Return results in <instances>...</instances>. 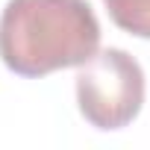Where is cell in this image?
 I'll return each instance as SVG.
<instances>
[{
    "label": "cell",
    "mask_w": 150,
    "mask_h": 150,
    "mask_svg": "<svg viewBox=\"0 0 150 150\" xmlns=\"http://www.w3.org/2000/svg\"><path fill=\"white\" fill-rule=\"evenodd\" d=\"M77 103L97 129H121L144 106V71L121 47L97 50L77 71Z\"/></svg>",
    "instance_id": "obj_2"
},
{
    "label": "cell",
    "mask_w": 150,
    "mask_h": 150,
    "mask_svg": "<svg viewBox=\"0 0 150 150\" xmlns=\"http://www.w3.org/2000/svg\"><path fill=\"white\" fill-rule=\"evenodd\" d=\"M100 50L88 0H9L0 15V59L18 77L80 68Z\"/></svg>",
    "instance_id": "obj_1"
},
{
    "label": "cell",
    "mask_w": 150,
    "mask_h": 150,
    "mask_svg": "<svg viewBox=\"0 0 150 150\" xmlns=\"http://www.w3.org/2000/svg\"><path fill=\"white\" fill-rule=\"evenodd\" d=\"M115 27L129 35L150 38V0H103Z\"/></svg>",
    "instance_id": "obj_3"
}]
</instances>
